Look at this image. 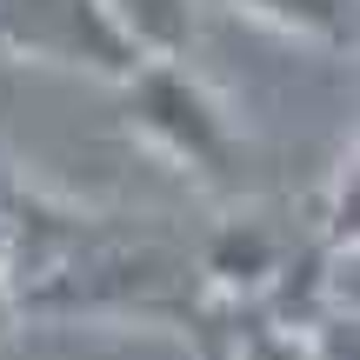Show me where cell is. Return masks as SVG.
Here are the masks:
<instances>
[{
  "label": "cell",
  "instance_id": "4",
  "mask_svg": "<svg viewBox=\"0 0 360 360\" xmlns=\"http://www.w3.org/2000/svg\"><path fill=\"white\" fill-rule=\"evenodd\" d=\"M207 274H214L220 287H260V281L281 274V247H274L254 220H240V227H227L207 247Z\"/></svg>",
  "mask_w": 360,
  "mask_h": 360
},
{
  "label": "cell",
  "instance_id": "1",
  "mask_svg": "<svg viewBox=\"0 0 360 360\" xmlns=\"http://www.w3.org/2000/svg\"><path fill=\"white\" fill-rule=\"evenodd\" d=\"M120 87H127V120L167 160H180L200 187H233L240 180V134L220 114L214 94L180 67V53H147Z\"/></svg>",
  "mask_w": 360,
  "mask_h": 360
},
{
  "label": "cell",
  "instance_id": "5",
  "mask_svg": "<svg viewBox=\"0 0 360 360\" xmlns=\"http://www.w3.org/2000/svg\"><path fill=\"white\" fill-rule=\"evenodd\" d=\"M107 7L120 13V27H127L147 53H187L193 7H200V0H107Z\"/></svg>",
  "mask_w": 360,
  "mask_h": 360
},
{
  "label": "cell",
  "instance_id": "2",
  "mask_svg": "<svg viewBox=\"0 0 360 360\" xmlns=\"http://www.w3.org/2000/svg\"><path fill=\"white\" fill-rule=\"evenodd\" d=\"M0 53L101 80H127L147 60L107 0H0Z\"/></svg>",
  "mask_w": 360,
  "mask_h": 360
},
{
  "label": "cell",
  "instance_id": "3",
  "mask_svg": "<svg viewBox=\"0 0 360 360\" xmlns=\"http://www.w3.org/2000/svg\"><path fill=\"white\" fill-rule=\"evenodd\" d=\"M227 7L287 27V34H307L321 47H354V0H227Z\"/></svg>",
  "mask_w": 360,
  "mask_h": 360
},
{
  "label": "cell",
  "instance_id": "6",
  "mask_svg": "<svg viewBox=\"0 0 360 360\" xmlns=\"http://www.w3.org/2000/svg\"><path fill=\"white\" fill-rule=\"evenodd\" d=\"M240 360H314L307 340H294L287 327H254V334L240 340Z\"/></svg>",
  "mask_w": 360,
  "mask_h": 360
}]
</instances>
